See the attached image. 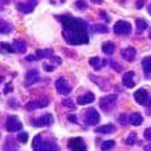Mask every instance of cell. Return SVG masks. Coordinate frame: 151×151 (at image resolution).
<instances>
[{"instance_id": "30", "label": "cell", "mask_w": 151, "mask_h": 151, "mask_svg": "<svg viewBox=\"0 0 151 151\" xmlns=\"http://www.w3.org/2000/svg\"><path fill=\"white\" fill-rule=\"evenodd\" d=\"M17 140H19L20 143H27V140H28V134H27V132H19Z\"/></svg>"}, {"instance_id": "20", "label": "cell", "mask_w": 151, "mask_h": 151, "mask_svg": "<svg viewBox=\"0 0 151 151\" xmlns=\"http://www.w3.org/2000/svg\"><path fill=\"white\" fill-rule=\"evenodd\" d=\"M88 62H90V64L94 67V70L99 71V70L102 68V66H100V64H106V63H107V60H100L99 58H91Z\"/></svg>"}, {"instance_id": "32", "label": "cell", "mask_w": 151, "mask_h": 151, "mask_svg": "<svg viewBox=\"0 0 151 151\" xmlns=\"http://www.w3.org/2000/svg\"><path fill=\"white\" fill-rule=\"evenodd\" d=\"M63 106H66V107H68L70 110H74V109H75V104L72 103V100L70 99V98H66V99L63 100Z\"/></svg>"}, {"instance_id": "31", "label": "cell", "mask_w": 151, "mask_h": 151, "mask_svg": "<svg viewBox=\"0 0 151 151\" xmlns=\"http://www.w3.org/2000/svg\"><path fill=\"white\" fill-rule=\"evenodd\" d=\"M6 51V52H8V54H11V52H14L15 50H14V47L12 46H9L8 43H1V51Z\"/></svg>"}, {"instance_id": "42", "label": "cell", "mask_w": 151, "mask_h": 151, "mask_svg": "<svg viewBox=\"0 0 151 151\" xmlns=\"http://www.w3.org/2000/svg\"><path fill=\"white\" fill-rule=\"evenodd\" d=\"M145 151H151V145L146 146V147H145Z\"/></svg>"}, {"instance_id": "21", "label": "cell", "mask_w": 151, "mask_h": 151, "mask_svg": "<svg viewBox=\"0 0 151 151\" xmlns=\"http://www.w3.org/2000/svg\"><path fill=\"white\" fill-rule=\"evenodd\" d=\"M96 132H100V134H110V132L115 131V126L114 124H106V126H100L95 130Z\"/></svg>"}, {"instance_id": "13", "label": "cell", "mask_w": 151, "mask_h": 151, "mask_svg": "<svg viewBox=\"0 0 151 151\" xmlns=\"http://www.w3.org/2000/svg\"><path fill=\"white\" fill-rule=\"evenodd\" d=\"M39 80V72L36 70H29L26 74V80H24V86L26 87H29V86L35 84V82Z\"/></svg>"}, {"instance_id": "2", "label": "cell", "mask_w": 151, "mask_h": 151, "mask_svg": "<svg viewBox=\"0 0 151 151\" xmlns=\"http://www.w3.org/2000/svg\"><path fill=\"white\" fill-rule=\"evenodd\" d=\"M32 148H34V151H59V146L56 145L55 139H52V138L48 139L43 134H39L34 138Z\"/></svg>"}, {"instance_id": "16", "label": "cell", "mask_w": 151, "mask_h": 151, "mask_svg": "<svg viewBox=\"0 0 151 151\" xmlns=\"http://www.w3.org/2000/svg\"><path fill=\"white\" fill-rule=\"evenodd\" d=\"M94 100H95V95L92 92H86V94L78 96V104L84 106V104H88V103H92Z\"/></svg>"}, {"instance_id": "41", "label": "cell", "mask_w": 151, "mask_h": 151, "mask_svg": "<svg viewBox=\"0 0 151 151\" xmlns=\"http://www.w3.org/2000/svg\"><path fill=\"white\" fill-rule=\"evenodd\" d=\"M11 90H12V87H11V86H9V84H8V86H7V88H6V90H4V94H8V92H9V91H11Z\"/></svg>"}, {"instance_id": "29", "label": "cell", "mask_w": 151, "mask_h": 151, "mask_svg": "<svg viewBox=\"0 0 151 151\" xmlns=\"http://www.w3.org/2000/svg\"><path fill=\"white\" fill-rule=\"evenodd\" d=\"M87 6H88V4H87L86 0H78L76 3H75V7L79 8V9H82V11H84V9L87 8Z\"/></svg>"}, {"instance_id": "14", "label": "cell", "mask_w": 151, "mask_h": 151, "mask_svg": "<svg viewBox=\"0 0 151 151\" xmlns=\"http://www.w3.org/2000/svg\"><path fill=\"white\" fill-rule=\"evenodd\" d=\"M134 76H135L134 71H127L124 75H123V78H122V83L126 86V87H127V88H132V87L135 86Z\"/></svg>"}, {"instance_id": "37", "label": "cell", "mask_w": 151, "mask_h": 151, "mask_svg": "<svg viewBox=\"0 0 151 151\" xmlns=\"http://www.w3.org/2000/svg\"><path fill=\"white\" fill-rule=\"evenodd\" d=\"M126 115L124 114H122V115H119V122L122 123V124H126V123H127V120H126Z\"/></svg>"}, {"instance_id": "36", "label": "cell", "mask_w": 151, "mask_h": 151, "mask_svg": "<svg viewBox=\"0 0 151 151\" xmlns=\"http://www.w3.org/2000/svg\"><path fill=\"white\" fill-rule=\"evenodd\" d=\"M143 6H145V0H137V4H135V7H137L138 9H140Z\"/></svg>"}, {"instance_id": "10", "label": "cell", "mask_w": 151, "mask_h": 151, "mask_svg": "<svg viewBox=\"0 0 151 151\" xmlns=\"http://www.w3.org/2000/svg\"><path fill=\"white\" fill-rule=\"evenodd\" d=\"M68 146L71 151H87V146L82 138H71L68 140Z\"/></svg>"}, {"instance_id": "39", "label": "cell", "mask_w": 151, "mask_h": 151, "mask_svg": "<svg viewBox=\"0 0 151 151\" xmlns=\"http://www.w3.org/2000/svg\"><path fill=\"white\" fill-rule=\"evenodd\" d=\"M100 16H102L103 19L106 20V22H110V17L107 16V15H106V12H104V11H100Z\"/></svg>"}, {"instance_id": "28", "label": "cell", "mask_w": 151, "mask_h": 151, "mask_svg": "<svg viewBox=\"0 0 151 151\" xmlns=\"http://www.w3.org/2000/svg\"><path fill=\"white\" fill-rule=\"evenodd\" d=\"M114 146H115V140H106V142L102 145V150L109 151V150H111Z\"/></svg>"}, {"instance_id": "38", "label": "cell", "mask_w": 151, "mask_h": 151, "mask_svg": "<svg viewBox=\"0 0 151 151\" xmlns=\"http://www.w3.org/2000/svg\"><path fill=\"white\" fill-rule=\"evenodd\" d=\"M27 60H28V62H34V60L36 62V60H39V59H37V56L34 54V55H29V56H27Z\"/></svg>"}, {"instance_id": "40", "label": "cell", "mask_w": 151, "mask_h": 151, "mask_svg": "<svg viewBox=\"0 0 151 151\" xmlns=\"http://www.w3.org/2000/svg\"><path fill=\"white\" fill-rule=\"evenodd\" d=\"M68 119H70V122H72V123H76V122H78V120H76V118H75L74 115H70V116H68Z\"/></svg>"}, {"instance_id": "24", "label": "cell", "mask_w": 151, "mask_h": 151, "mask_svg": "<svg viewBox=\"0 0 151 151\" xmlns=\"http://www.w3.org/2000/svg\"><path fill=\"white\" fill-rule=\"evenodd\" d=\"M11 31H12L11 24H9L8 22H6V20H1V26H0V32H1V35H7Z\"/></svg>"}, {"instance_id": "5", "label": "cell", "mask_w": 151, "mask_h": 151, "mask_svg": "<svg viewBox=\"0 0 151 151\" xmlns=\"http://www.w3.org/2000/svg\"><path fill=\"white\" fill-rule=\"evenodd\" d=\"M55 87H56V91L59 92V94L62 95H68L70 92H71V86H70V83L67 82L66 78H59V79L56 80V83H55Z\"/></svg>"}, {"instance_id": "9", "label": "cell", "mask_w": 151, "mask_h": 151, "mask_svg": "<svg viewBox=\"0 0 151 151\" xmlns=\"http://www.w3.org/2000/svg\"><path fill=\"white\" fill-rule=\"evenodd\" d=\"M116 103V95H107V96L102 98L99 102V106L100 109H103L104 111H109V110H112V107L115 106Z\"/></svg>"}, {"instance_id": "12", "label": "cell", "mask_w": 151, "mask_h": 151, "mask_svg": "<svg viewBox=\"0 0 151 151\" xmlns=\"http://www.w3.org/2000/svg\"><path fill=\"white\" fill-rule=\"evenodd\" d=\"M48 103L50 102L47 98H43V99H40V100H31V102H28L26 104V110L27 111H34V110H37V109H40V107L47 106Z\"/></svg>"}, {"instance_id": "27", "label": "cell", "mask_w": 151, "mask_h": 151, "mask_svg": "<svg viewBox=\"0 0 151 151\" xmlns=\"http://www.w3.org/2000/svg\"><path fill=\"white\" fill-rule=\"evenodd\" d=\"M91 29H92V31H95V32H99V34H107V32H109V27L103 26V24H96V26H92Z\"/></svg>"}, {"instance_id": "23", "label": "cell", "mask_w": 151, "mask_h": 151, "mask_svg": "<svg viewBox=\"0 0 151 151\" xmlns=\"http://www.w3.org/2000/svg\"><path fill=\"white\" fill-rule=\"evenodd\" d=\"M142 67L146 74H151V56H146L142 60Z\"/></svg>"}, {"instance_id": "35", "label": "cell", "mask_w": 151, "mask_h": 151, "mask_svg": "<svg viewBox=\"0 0 151 151\" xmlns=\"http://www.w3.org/2000/svg\"><path fill=\"white\" fill-rule=\"evenodd\" d=\"M145 138L147 140H151V127H148L147 130L145 131Z\"/></svg>"}, {"instance_id": "44", "label": "cell", "mask_w": 151, "mask_h": 151, "mask_svg": "<svg viewBox=\"0 0 151 151\" xmlns=\"http://www.w3.org/2000/svg\"><path fill=\"white\" fill-rule=\"evenodd\" d=\"M147 11H148V14H150V15H151V3H150V4H148V7H147Z\"/></svg>"}, {"instance_id": "19", "label": "cell", "mask_w": 151, "mask_h": 151, "mask_svg": "<svg viewBox=\"0 0 151 151\" xmlns=\"http://www.w3.org/2000/svg\"><path fill=\"white\" fill-rule=\"evenodd\" d=\"M35 55L37 56V59H43V58H48V59H51L52 56H54V51L52 50H37L36 52H35Z\"/></svg>"}, {"instance_id": "33", "label": "cell", "mask_w": 151, "mask_h": 151, "mask_svg": "<svg viewBox=\"0 0 151 151\" xmlns=\"http://www.w3.org/2000/svg\"><path fill=\"white\" fill-rule=\"evenodd\" d=\"M135 140H137V135L131 134V135H128V137H127V139H126V143H127V145H134Z\"/></svg>"}, {"instance_id": "26", "label": "cell", "mask_w": 151, "mask_h": 151, "mask_svg": "<svg viewBox=\"0 0 151 151\" xmlns=\"http://www.w3.org/2000/svg\"><path fill=\"white\" fill-rule=\"evenodd\" d=\"M146 28H147V23H146V20L138 19L137 20V34H142Z\"/></svg>"}, {"instance_id": "17", "label": "cell", "mask_w": 151, "mask_h": 151, "mask_svg": "<svg viewBox=\"0 0 151 151\" xmlns=\"http://www.w3.org/2000/svg\"><path fill=\"white\" fill-rule=\"evenodd\" d=\"M128 123H131L132 126H140L143 123V116L139 112H132L131 115H128Z\"/></svg>"}, {"instance_id": "8", "label": "cell", "mask_w": 151, "mask_h": 151, "mask_svg": "<svg viewBox=\"0 0 151 151\" xmlns=\"http://www.w3.org/2000/svg\"><path fill=\"white\" fill-rule=\"evenodd\" d=\"M52 122H54V116H52L51 114H44V115H42V116L34 119L31 122V124L35 126V127H44V126L52 124Z\"/></svg>"}, {"instance_id": "34", "label": "cell", "mask_w": 151, "mask_h": 151, "mask_svg": "<svg viewBox=\"0 0 151 151\" xmlns=\"http://www.w3.org/2000/svg\"><path fill=\"white\" fill-rule=\"evenodd\" d=\"M58 66H52V64H44V66H43V68H44V71H54L55 68H56Z\"/></svg>"}, {"instance_id": "22", "label": "cell", "mask_w": 151, "mask_h": 151, "mask_svg": "<svg viewBox=\"0 0 151 151\" xmlns=\"http://www.w3.org/2000/svg\"><path fill=\"white\" fill-rule=\"evenodd\" d=\"M102 50L106 55H112L115 51V44L112 42H106L102 46Z\"/></svg>"}, {"instance_id": "11", "label": "cell", "mask_w": 151, "mask_h": 151, "mask_svg": "<svg viewBox=\"0 0 151 151\" xmlns=\"http://www.w3.org/2000/svg\"><path fill=\"white\" fill-rule=\"evenodd\" d=\"M36 4H37L36 0H28V1H23V3H17L16 8L19 9L20 12H23V14H29V12L34 11Z\"/></svg>"}, {"instance_id": "43", "label": "cell", "mask_w": 151, "mask_h": 151, "mask_svg": "<svg viewBox=\"0 0 151 151\" xmlns=\"http://www.w3.org/2000/svg\"><path fill=\"white\" fill-rule=\"evenodd\" d=\"M94 3H96V4H102L103 3V0H92Z\"/></svg>"}, {"instance_id": "15", "label": "cell", "mask_w": 151, "mask_h": 151, "mask_svg": "<svg viewBox=\"0 0 151 151\" xmlns=\"http://www.w3.org/2000/svg\"><path fill=\"white\" fill-rule=\"evenodd\" d=\"M120 55H122V58L124 60H127V62H132V60L135 59V56H137V50H135L134 47H127V48H124V50L120 51Z\"/></svg>"}, {"instance_id": "3", "label": "cell", "mask_w": 151, "mask_h": 151, "mask_svg": "<svg viewBox=\"0 0 151 151\" xmlns=\"http://www.w3.org/2000/svg\"><path fill=\"white\" fill-rule=\"evenodd\" d=\"M134 99L138 104L145 106V107H150L151 106V96L145 88H139L134 92Z\"/></svg>"}, {"instance_id": "7", "label": "cell", "mask_w": 151, "mask_h": 151, "mask_svg": "<svg viewBox=\"0 0 151 151\" xmlns=\"http://www.w3.org/2000/svg\"><path fill=\"white\" fill-rule=\"evenodd\" d=\"M114 32L116 35H128L131 32V24L126 20H119L114 26Z\"/></svg>"}, {"instance_id": "45", "label": "cell", "mask_w": 151, "mask_h": 151, "mask_svg": "<svg viewBox=\"0 0 151 151\" xmlns=\"http://www.w3.org/2000/svg\"><path fill=\"white\" fill-rule=\"evenodd\" d=\"M148 37H150V39H151V29H150V34H148Z\"/></svg>"}, {"instance_id": "6", "label": "cell", "mask_w": 151, "mask_h": 151, "mask_svg": "<svg viewBox=\"0 0 151 151\" xmlns=\"http://www.w3.org/2000/svg\"><path fill=\"white\" fill-rule=\"evenodd\" d=\"M23 128V124L19 120L17 116H9L6 122V130L9 132H15V131H20Z\"/></svg>"}, {"instance_id": "25", "label": "cell", "mask_w": 151, "mask_h": 151, "mask_svg": "<svg viewBox=\"0 0 151 151\" xmlns=\"http://www.w3.org/2000/svg\"><path fill=\"white\" fill-rule=\"evenodd\" d=\"M3 151H17V145L12 139H8L3 146Z\"/></svg>"}, {"instance_id": "1", "label": "cell", "mask_w": 151, "mask_h": 151, "mask_svg": "<svg viewBox=\"0 0 151 151\" xmlns=\"http://www.w3.org/2000/svg\"><path fill=\"white\" fill-rule=\"evenodd\" d=\"M63 26V37L71 46L87 44L88 43V31L87 23L83 19L74 17L71 15H60L56 16Z\"/></svg>"}, {"instance_id": "18", "label": "cell", "mask_w": 151, "mask_h": 151, "mask_svg": "<svg viewBox=\"0 0 151 151\" xmlns=\"http://www.w3.org/2000/svg\"><path fill=\"white\" fill-rule=\"evenodd\" d=\"M12 47H14V50L16 52H19V54H24V52L27 51V44L23 40H14Z\"/></svg>"}, {"instance_id": "4", "label": "cell", "mask_w": 151, "mask_h": 151, "mask_svg": "<svg viewBox=\"0 0 151 151\" xmlns=\"http://www.w3.org/2000/svg\"><path fill=\"white\" fill-rule=\"evenodd\" d=\"M83 119H84V123L87 126H95L99 123L100 115L95 109H88L86 110L84 114H83Z\"/></svg>"}]
</instances>
